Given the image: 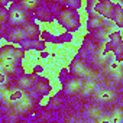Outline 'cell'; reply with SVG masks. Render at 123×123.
Wrapping results in <instances>:
<instances>
[{"instance_id":"9c48e42d","label":"cell","mask_w":123,"mask_h":123,"mask_svg":"<svg viewBox=\"0 0 123 123\" xmlns=\"http://www.w3.org/2000/svg\"><path fill=\"white\" fill-rule=\"evenodd\" d=\"M107 70H109V73L113 75L114 80L120 81V80L123 78V68H122V64L117 62V61L111 59L110 62H109V65H107Z\"/></svg>"},{"instance_id":"44dd1931","label":"cell","mask_w":123,"mask_h":123,"mask_svg":"<svg viewBox=\"0 0 123 123\" xmlns=\"http://www.w3.org/2000/svg\"><path fill=\"white\" fill-rule=\"evenodd\" d=\"M107 59H109V56H107V55H104L103 52H100V51H98V52L96 54V61H97L98 64H104V62H107Z\"/></svg>"},{"instance_id":"cb8c5ba5","label":"cell","mask_w":123,"mask_h":123,"mask_svg":"<svg viewBox=\"0 0 123 123\" xmlns=\"http://www.w3.org/2000/svg\"><path fill=\"white\" fill-rule=\"evenodd\" d=\"M65 3L70 6V7H75L78 5V0H65Z\"/></svg>"},{"instance_id":"277c9868","label":"cell","mask_w":123,"mask_h":123,"mask_svg":"<svg viewBox=\"0 0 123 123\" xmlns=\"http://www.w3.org/2000/svg\"><path fill=\"white\" fill-rule=\"evenodd\" d=\"M73 71H74V74L75 75H78V77H86V78H97V75L91 71V70H88L81 61H77V62H74L73 64Z\"/></svg>"},{"instance_id":"ac0fdd59","label":"cell","mask_w":123,"mask_h":123,"mask_svg":"<svg viewBox=\"0 0 123 123\" xmlns=\"http://www.w3.org/2000/svg\"><path fill=\"white\" fill-rule=\"evenodd\" d=\"M87 111H88V116H90L91 119H96V120L101 116V110H100V109H97V107H90Z\"/></svg>"},{"instance_id":"5bb4252c","label":"cell","mask_w":123,"mask_h":123,"mask_svg":"<svg viewBox=\"0 0 123 123\" xmlns=\"http://www.w3.org/2000/svg\"><path fill=\"white\" fill-rule=\"evenodd\" d=\"M35 81H36V75H31V77H22L19 80V87L28 90V88H33L35 86Z\"/></svg>"},{"instance_id":"2e32d148","label":"cell","mask_w":123,"mask_h":123,"mask_svg":"<svg viewBox=\"0 0 123 123\" xmlns=\"http://www.w3.org/2000/svg\"><path fill=\"white\" fill-rule=\"evenodd\" d=\"M90 25H91L93 28H103V26H104V19H103L101 16L93 13V15L90 16Z\"/></svg>"},{"instance_id":"9a60e30c","label":"cell","mask_w":123,"mask_h":123,"mask_svg":"<svg viewBox=\"0 0 123 123\" xmlns=\"http://www.w3.org/2000/svg\"><path fill=\"white\" fill-rule=\"evenodd\" d=\"M67 91L68 93H77V91H81V87H83V81L75 78V80H71L67 83Z\"/></svg>"},{"instance_id":"6da1fadb","label":"cell","mask_w":123,"mask_h":123,"mask_svg":"<svg viewBox=\"0 0 123 123\" xmlns=\"http://www.w3.org/2000/svg\"><path fill=\"white\" fill-rule=\"evenodd\" d=\"M91 12L101 16L109 23L123 31V3L122 0H93Z\"/></svg>"},{"instance_id":"d4e9b609","label":"cell","mask_w":123,"mask_h":123,"mask_svg":"<svg viewBox=\"0 0 123 123\" xmlns=\"http://www.w3.org/2000/svg\"><path fill=\"white\" fill-rule=\"evenodd\" d=\"M0 2H2V5H3V6H5V5H6V3H7V0H0Z\"/></svg>"},{"instance_id":"e0dca14e","label":"cell","mask_w":123,"mask_h":123,"mask_svg":"<svg viewBox=\"0 0 123 123\" xmlns=\"http://www.w3.org/2000/svg\"><path fill=\"white\" fill-rule=\"evenodd\" d=\"M110 117H111V123H120L123 120V113H122L120 109H116Z\"/></svg>"},{"instance_id":"d6986e66","label":"cell","mask_w":123,"mask_h":123,"mask_svg":"<svg viewBox=\"0 0 123 123\" xmlns=\"http://www.w3.org/2000/svg\"><path fill=\"white\" fill-rule=\"evenodd\" d=\"M22 6L25 9H35L38 6V0H22Z\"/></svg>"},{"instance_id":"30bf717a","label":"cell","mask_w":123,"mask_h":123,"mask_svg":"<svg viewBox=\"0 0 123 123\" xmlns=\"http://www.w3.org/2000/svg\"><path fill=\"white\" fill-rule=\"evenodd\" d=\"M23 29L26 32L28 39H38L39 35H41V31H39L38 25H35V23H28V25L23 26Z\"/></svg>"},{"instance_id":"603a6c76","label":"cell","mask_w":123,"mask_h":123,"mask_svg":"<svg viewBox=\"0 0 123 123\" xmlns=\"http://www.w3.org/2000/svg\"><path fill=\"white\" fill-rule=\"evenodd\" d=\"M6 19H9V18H7V15H6V9L3 7L2 10H0V23H2V25H5Z\"/></svg>"},{"instance_id":"7402d4cb","label":"cell","mask_w":123,"mask_h":123,"mask_svg":"<svg viewBox=\"0 0 123 123\" xmlns=\"http://www.w3.org/2000/svg\"><path fill=\"white\" fill-rule=\"evenodd\" d=\"M7 73H5V71H0V88H3V87H6V83H7Z\"/></svg>"},{"instance_id":"4fadbf2b","label":"cell","mask_w":123,"mask_h":123,"mask_svg":"<svg viewBox=\"0 0 123 123\" xmlns=\"http://www.w3.org/2000/svg\"><path fill=\"white\" fill-rule=\"evenodd\" d=\"M113 96H114V93L111 90H107V88H101V90H97L96 91V97H97L98 101L107 103V101H110L113 98Z\"/></svg>"},{"instance_id":"52a82bcc","label":"cell","mask_w":123,"mask_h":123,"mask_svg":"<svg viewBox=\"0 0 123 123\" xmlns=\"http://www.w3.org/2000/svg\"><path fill=\"white\" fill-rule=\"evenodd\" d=\"M26 20V13L19 9V7H15V9H10L9 10V22L13 23V25H20Z\"/></svg>"},{"instance_id":"3957f363","label":"cell","mask_w":123,"mask_h":123,"mask_svg":"<svg viewBox=\"0 0 123 123\" xmlns=\"http://www.w3.org/2000/svg\"><path fill=\"white\" fill-rule=\"evenodd\" d=\"M58 23L61 25V28L68 31V32H77L81 28V18L80 13L73 10V9H67L62 10L58 16Z\"/></svg>"},{"instance_id":"8992f818","label":"cell","mask_w":123,"mask_h":123,"mask_svg":"<svg viewBox=\"0 0 123 123\" xmlns=\"http://www.w3.org/2000/svg\"><path fill=\"white\" fill-rule=\"evenodd\" d=\"M51 86L48 83L46 78H43L42 75H36V81H35V86H33V91L35 94H39V96H45L48 91H49Z\"/></svg>"},{"instance_id":"7c38bea8","label":"cell","mask_w":123,"mask_h":123,"mask_svg":"<svg viewBox=\"0 0 123 123\" xmlns=\"http://www.w3.org/2000/svg\"><path fill=\"white\" fill-rule=\"evenodd\" d=\"M93 91H96V80L94 78H87L86 81H83V87H81V93L84 96L91 94Z\"/></svg>"},{"instance_id":"7a4b0ae2","label":"cell","mask_w":123,"mask_h":123,"mask_svg":"<svg viewBox=\"0 0 123 123\" xmlns=\"http://www.w3.org/2000/svg\"><path fill=\"white\" fill-rule=\"evenodd\" d=\"M25 56V48L19 43L7 41L5 36L2 38V43H0V58L12 61L15 64H19Z\"/></svg>"},{"instance_id":"ffe728a7","label":"cell","mask_w":123,"mask_h":123,"mask_svg":"<svg viewBox=\"0 0 123 123\" xmlns=\"http://www.w3.org/2000/svg\"><path fill=\"white\" fill-rule=\"evenodd\" d=\"M58 77H59V80L61 81H67L68 80V77H70V71L65 68V67H62L59 70V73H58Z\"/></svg>"},{"instance_id":"8fae6325","label":"cell","mask_w":123,"mask_h":123,"mask_svg":"<svg viewBox=\"0 0 123 123\" xmlns=\"http://www.w3.org/2000/svg\"><path fill=\"white\" fill-rule=\"evenodd\" d=\"M16 70H18V64L12 62V61L0 58V71H5L7 74H15Z\"/></svg>"},{"instance_id":"5b68a950","label":"cell","mask_w":123,"mask_h":123,"mask_svg":"<svg viewBox=\"0 0 123 123\" xmlns=\"http://www.w3.org/2000/svg\"><path fill=\"white\" fill-rule=\"evenodd\" d=\"M32 104H33V96L25 93V96H23L13 107H15L16 113H23V111H28V110L32 107Z\"/></svg>"},{"instance_id":"ba28073f","label":"cell","mask_w":123,"mask_h":123,"mask_svg":"<svg viewBox=\"0 0 123 123\" xmlns=\"http://www.w3.org/2000/svg\"><path fill=\"white\" fill-rule=\"evenodd\" d=\"M7 41H10V42H15V43H22L23 41H26L28 39V36H26V32H25V29H13V31H10L6 36H5Z\"/></svg>"}]
</instances>
